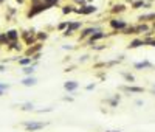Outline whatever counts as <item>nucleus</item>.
<instances>
[{"mask_svg": "<svg viewBox=\"0 0 155 132\" xmlns=\"http://www.w3.org/2000/svg\"><path fill=\"white\" fill-rule=\"evenodd\" d=\"M47 9H50V8L43 2H41V3H33L31 6H30V9H28V13H26V17H28V19L36 17V16H39L41 13H43V11H47Z\"/></svg>", "mask_w": 155, "mask_h": 132, "instance_id": "nucleus-1", "label": "nucleus"}, {"mask_svg": "<svg viewBox=\"0 0 155 132\" xmlns=\"http://www.w3.org/2000/svg\"><path fill=\"white\" fill-rule=\"evenodd\" d=\"M81 26H82V22L81 20H70L68 22V26L64 30V36L67 37V36H71L73 33H76L78 30H81Z\"/></svg>", "mask_w": 155, "mask_h": 132, "instance_id": "nucleus-2", "label": "nucleus"}, {"mask_svg": "<svg viewBox=\"0 0 155 132\" xmlns=\"http://www.w3.org/2000/svg\"><path fill=\"white\" fill-rule=\"evenodd\" d=\"M109 25L112 26V28L115 30V31H123L124 28L129 24L124 20V19H119V17H113V19H110V22H109Z\"/></svg>", "mask_w": 155, "mask_h": 132, "instance_id": "nucleus-3", "label": "nucleus"}, {"mask_svg": "<svg viewBox=\"0 0 155 132\" xmlns=\"http://www.w3.org/2000/svg\"><path fill=\"white\" fill-rule=\"evenodd\" d=\"M96 11H98V8L95 5H84V6H81V8H75V13L81 14V16H88V14L96 13Z\"/></svg>", "mask_w": 155, "mask_h": 132, "instance_id": "nucleus-4", "label": "nucleus"}, {"mask_svg": "<svg viewBox=\"0 0 155 132\" xmlns=\"http://www.w3.org/2000/svg\"><path fill=\"white\" fill-rule=\"evenodd\" d=\"M42 48H43V44H42V42H36V44H33V45H30L28 48H26L25 54L31 58L33 54H36V53H39V51H42Z\"/></svg>", "mask_w": 155, "mask_h": 132, "instance_id": "nucleus-5", "label": "nucleus"}, {"mask_svg": "<svg viewBox=\"0 0 155 132\" xmlns=\"http://www.w3.org/2000/svg\"><path fill=\"white\" fill-rule=\"evenodd\" d=\"M23 126H25V129L28 131V132H34V131L42 129L43 126H45V123H37V121H26V123H23Z\"/></svg>", "mask_w": 155, "mask_h": 132, "instance_id": "nucleus-6", "label": "nucleus"}, {"mask_svg": "<svg viewBox=\"0 0 155 132\" xmlns=\"http://www.w3.org/2000/svg\"><path fill=\"white\" fill-rule=\"evenodd\" d=\"M101 28L99 26H88V28H85V30H82V33H81V36H79V41H84L85 37H90L93 33H96V31H99Z\"/></svg>", "mask_w": 155, "mask_h": 132, "instance_id": "nucleus-7", "label": "nucleus"}, {"mask_svg": "<svg viewBox=\"0 0 155 132\" xmlns=\"http://www.w3.org/2000/svg\"><path fill=\"white\" fill-rule=\"evenodd\" d=\"M104 37H107V33H104L102 30H99V31L93 33V34L88 37V44H95V42H98V41L104 39Z\"/></svg>", "mask_w": 155, "mask_h": 132, "instance_id": "nucleus-8", "label": "nucleus"}, {"mask_svg": "<svg viewBox=\"0 0 155 132\" xmlns=\"http://www.w3.org/2000/svg\"><path fill=\"white\" fill-rule=\"evenodd\" d=\"M6 39H8V44L9 42H16V41H19V37H20V33L17 30H8L6 33Z\"/></svg>", "mask_w": 155, "mask_h": 132, "instance_id": "nucleus-9", "label": "nucleus"}, {"mask_svg": "<svg viewBox=\"0 0 155 132\" xmlns=\"http://www.w3.org/2000/svg\"><path fill=\"white\" fill-rule=\"evenodd\" d=\"M36 82H37V79L34 78V76H26L25 79H22V86H25V87H33V86H36Z\"/></svg>", "mask_w": 155, "mask_h": 132, "instance_id": "nucleus-10", "label": "nucleus"}, {"mask_svg": "<svg viewBox=\"0 0 155 132\" xmlns=\"http://www.w3.org/2000/svg\"><path fill=\"white\" fill-rule=\"evenodd\" d=\"M121 89L126 90V92H130V93H143L144 92L143 87H135V86H124V87H121Z\"/></svg>", "mask_w": 155, "mask_h": 132, "instance_id": "nucleus-11", "label": "nucleus"}, {"mask_svg": "<svg viewBox=\"0 0 155 132\" xmlns=\"http://www.w3.org/2000/svg\"><path fill=\"white\" fill-rule=\"evenodd\" d=\"M78 87H79V84H78L76 81H67V82L64 84V89L68 90V92H75Z\"/></svg>", "mask_w": 155, "mask_h": 132, "instance_id": "nucleus-12", "label": "nucleus"}, {"mask_svg": "<svg viewBox=\"0 0 155 132\" xmlns=\"http://www.w3.org/2000/svg\"><path fill=\"white\" fill-rule=\"evenodd\" d=\"M138 20L140 22H152L155 20V13H149V14H143L138 17Z\"/></svg>", "mask_w": 155, "mask_h": 132, "instance_id": "nucleus-13", "label": "nucleus"}, {"mask_svg": "<svg viewBox=\"0 0 155 132\" xmlns=\"http://www.w3.org/2000/svg\"><path fill=\"white\" fill-rule=\"evenodd\" d=\"M141 45H144V39H134L129 45H127V48H138V47H141Z\"/></svg>", "mask_w": 155, "mask_h": 132, "instance_id": "nucleus-14", "label": "nucleus"}, {"mask_svg": "<svg viewBox=\"0 0 155 132\" xmlns=\"http://www.w3.org/2000/svg\"><path fill=\"white\" fill-rule=\"evenodd\" d=\"M34 68H36L34 65H33V64H30V65H25V67L22 68V71H23V73H25L26 76H33V73L36 71Z\"/></svg>", "mask_w": 155, "mask_h": 132, "instance_id": "nucleus-15", "label": "nucleus"}, {"mask_svg": "<svg viewBox=\"0 0 155 132\" xmlns=\"http://www.w3.org/2000/svg\"><path fill=\"white\" fill-rule=\"evenodd\" d=\"M134 67L138 68V70H141V68H152V64L149 61H143V62H137Z\"/></svg>", "mask_w": 155, "mask_h": 132, "instance_id": "nucleus-16", "label": "nucleus"}, {"mask_svg": "<svg viewBox=\"0 0 155 132\" xmlns=\"http://www.w3.org/2000/svg\"><path fill=\"white\" fill-rule=\"evenodd\" d=\"M6 47H8V50H17V51L22 50V44H20L19 41H16V42H9Z\"/></svg>", "mask_w": 155, "mask_h": 132, "instance_id": "nucleus-17", "label": "nucleus"}, {"mask_svg": "<svg viewBox=\"0 0 155 132\" xmlns=\"http://www.w3.org/2000/svg\"><path fill=\"white\" fill-rule=\"evenodd\" d=\"M36 37H37L39 42L47 41L48 39V33H45V31H36Z\"/></svg>", "mask_w": 155, "mask_h": 132, "instance_id": "nucleus-18", "label": "nucleus"}, {"mask_svg": "<svg viewBox=\"0 0 155 132\" xmlns=\"http://www.w3.org/2000/svg\"><path fill=\"white\" fill-rule=\"evenodd\" d=\"M71 13H75L73 5H64L62 6V14H71Z\"/></svg>", "mask_w": 155, "mask_h": 132, "instance_id": "nucleus-19", "label": "nucleus"}, {"mask_svg": "<svg viewBox=\"0 0 155 132\" xmlns=\"http://www.w3.org/2000/svg\"><path fill=\"white\" fill-rule=\"evenodd\" d=\"M31 62H33V59H31L30 56H25V58L19 59V65H22V67H25V65H30Z\"/></svg>", "mask_w": 155, "mask_h": 132, "instance_id": "nucleus-20", "label": "nucleus"}, {"mask_svg": "<svg viewBox=\"0 0 155 132\" xmlns=\"http://www.w3.org/2000/svg\"><path fill=\"white\" fill-rule=\"evenodd\" d=\"M123 11H126V5H115V6L112 8V13L116 14V13H123Z\"/></svg>", "mask_w": 155, "mask_h": 132, "instance_id": "nucleus-21", "label": "nucleus"}, {"mask_svg": "<svg viewBox=\"0 0 155 132\" xmlns=\"http://www.w3.org/2000/svg\"><path fill=\"white\" fill-rule=\"evenodd\" d=\"M144 0H138V2H134L132 3V8L134 9H140V8H144Z\"/></svg>", "mask_w": 155, "mask_h": 132, "instance_id": "nucleus-22", "label": "nucleus"}, {"mask_svg": "<svg viewBox=\"0 0 155 132\" xmlns=\"http://www.w3.org/2000/svg\"><path fill=\"white\" fill-rule=\"evenodd\" d=\"M2 45H8V39H6V34H5V33H0V47Z\"/></svg>", "mask_w": 155, "mask_h": 132, "instance_id": "nucleus-23", "label": "nucleus"}, {"mask_svg": "<svg viewBox=\"0 0 155 132\" xmlns=\"http://www.w3.org/2000/svg\"><path fill=\"white\" fill-rule=\"evenodd\" d=\"M68 22H70V20H65V22H62V24H59V25H58V30H59V31H64V30L68 26Z\"/></svg>", "mask_w": 155, "mask_h": 132, "instance_id": "nucleus-24", "label": "nucleus"}, {"mask_svg": "<svg viewBox=\"0 0 155 132\" xmlns=\"http://www.w3.org/2000/svg\"><path fill=\"white\" fill-rule=\"evenodd\" d=\"M34 109V106H33L31 103H26V104H23V107H22V111H33Z\"/></svg>", "mask_w": 155, "mask_h": 132, "instance_id": "nucleus-25", "label": "nucleus"}, {"mask_svg": "<svg viewBox=\"0 0 155 132\" xmlns=\"http://www.w3.org/2000/svg\"><path fill=\"white\" fill-rule=\"evenodd\" d=\"M123 76H124V78H126L127 81H129V82H134V81H135L134 75H130V73H123Z\"/></svg>", "mask_w": 155, "mask_h": 132, "instance_id": "nucleus-26", "label": "nucleus"}, {"mask_svg": "<svg viewBox=\"0 0 155 132\" xmlns=\"http://www.w3.org/2000/svg\"><path fill=\"white\" fill-rule=\"evenodd\" d=\"M8 89H9V86H8V84H0V96H2V95H3V92H5V90H8Z\"/></svg>", "mask_w": 155, "mask_h": 132, "instance_id": "nucleus-27", "label": "nucleus"}, {"mask_svg": "<svg viewBox=\"0 0 155 132\" xmlns=\"http://www.w3.org/2000/svg\"><path fill=\"white\" fill-rule=\"evenodd\" d=\"M41 56H42V51H39V53H36V54H33L31 59H33V61H39V59H41Z\"/></svg>", "mask_w": 155, "mask_h": 132, "instance_id": "nucleus-28", "label": "nucleus"}, {"mask_svg": "<svg viewBox=\"0 0 155 132\" xmlns=\"http://www.w3.org/2000/svg\"><path fill=\"white\" fill-rule=\"evenodd\" d=\"M95 87H96L95 84H88V86L85 87V89H87V90H93V89H95Z\"/></svg>", "mask_w": 155, "mask_h": 132, "instance_id": "nucleus-29", "label": "nucleus"}, {"mask_svg": "<svg viewBox=\"0 0 155 132\" xmlns=\"http://www.w3.org/2000/svg\"><path fill=\"white\" fill-rule=\"evenodd\" d=\"M0 71H5V65H0Z\"/></svg>", "mask_w": 155, "mask_h": 132, "instance_id": "nucleus-30", "label": "nucleus"}, {"mask_svg": "<svg viewBox=\"0 0 155 132\" xmlns=\"http://www.w3.org/2000/svg\"><path fill=\"white\" fill-rule=\"evenodd\" d=\"M16 2H17V3H20V5H22V3L25 2V0H16Z\"/></svg>", "mask_w": 155, "mask_h": 132, "instance_id": "nucleus-31", "label": "nucleus"}, {"mask_svg": "<svg viewBox=\"0 0 155 132\" xmlns=\"http://www.w3.org/2000/svg\"><path fill=\"white\" fill-rule=\"evenodd\" d=\"M2 3H5V0H0V5H2Z\"/></svg>", "mask_w": 155, "mask_h": 132, "instance_id": "nucleus-32", "label": "nucleus"}, {"mask_svg": "<svg viewBox=\"0 0 155 132\" xmlns=\"http://www.w3.org/2000/svg\"><path fill=\"white\" fill-rule=\"evenodd\" d=\"M109 132H119V131H109Z\"/></svg>", "mask_w": 155, "mask_h": 132, "instance_id": "nucleus-33", "label": "nucleus"}, {"mask_svg": "<svg viewBox=\"0 0 155 132\" xmlns=\"http://www.w3.org/2000/svg\"><path fill=\"white\" fill-rule=\"evenodd\" d=\"M154 93H155V86H154Z\"/></svg>", "mask_w": 155, "mask_h": 132, "instance_id": "nucleus-34", "label": "nucleus"}]
</instances>
